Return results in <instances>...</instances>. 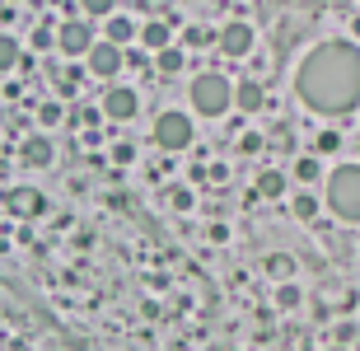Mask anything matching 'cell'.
Instances as JSON below:
<instances>
[{"label": "cell", "mask_w": 360, "mask_h": 351, "mask_svg": "<svg viewBox=\"0 0 360 351\" xmlns=\"http://www.w3.org/2000/svg\"><path fill=\"white\" fill-rule=\"evenodd\" d=\"M295 94L304 98V108L323 117L351 113L360 103V47L347 38L319 42L295 70Z\"/></svg>", "instance_id": "1"}, {"label": "cell", "mask_w": 360, "mask_h": 351, "mask_svg": "<svg viewBox=\"0 0 360 351\" xmlns=\"http://www.w3.org/2000/svg\"><path fill=\"white\" fill-rule=\"evenodd\" d=\"M253 197H262V202H281L285 197V174L281 169H262L253 183Z\"/></svg>", "instance_id": "14"}, {"label": "cell", "mask_w": 360, "mask_h": 351, "mask_svg": "<svg viewBox=\"0 0 360 351\" xmlns=\"http://www.w3.org/2000/svg\"><path fill=\"white\" fill-rule=\"evenodd\" d=\"M14 66H19V42H14L10 33H0V75L14 70Z\"/></svg>", "instance_id": "17"}, {"label": "cell", "mask_w": 360, "mask_h": 351, "mask_svg": "<svg viewBox=\"0 0 360 351\" xmlns=\"http://www.w3.org/2000/svg\"><path fill=\"white\" fill-rule=\"evenodd\" d=\"M19 160H24V169H47L56 160V146L47 136H28L24 146H19Z\"/></svg>", "instance_id": "9"}, {"label": "cell", "mask_w": 360, "mask_h": 351, "mask_svg": "<svg viewBox=\"0 0 360 351\" xmlns=\"http://www.w3.org/2000/svg\"><path fill=\"white\" fill-rule=\"evenodd\" d=\"M314 146H319V155H337V150H342V132H333V127H328V132H319V141H314Z\"/></svg>", "instance_id": "21"}, {"label": "cell", "mask_w": 360, "mask_h": 351, "mask_svg": "<svg viewBox=\"0 0 360 351\" xmlns=\"http://www.w3.org/2000/svg\"><path fill=\"white\" fill-rule=\"evenodd\" d=\"M136 113H141V94L136 89H127V84H112L103 94V117L108 122H131Z\"/></svg>", "instance_id": "6"}, {"label": "cell", "mask_w": 360, "mask_h": 351, "mask_svg": "<svg viewBox=\"0 0 360 351\" xmlns=\"http://www.w3.org/2000/svg\"><path fill=\"white\" fill-rule=\"evenodd\" d=\"M267 276H271V281H290V276H295V257L290 253H271L267 257Z\"/></svg>", "instance_id": "15"}, {"label": "cell", "mask_w": 360, "mask_h": 351, "mask_svg": "<svg viewBox=\"0 0 360 351\" xmlns=\"http://www.w3.org/2000/svg\"><path fill=\"white\" fill-rule=\"evenodd\" d=\"M328 211L347 225H360V164H337L328 174Z\"/></svg>", "instance_id": "2"}, {"label": "cell", "mask_w": 360, "mask_h": 351, "mask_svg": "<svg viewBox=\"0 0 360 351\" xmlns=\"http://www.w3.org/2000/svg\"><path fill=\"white\" fill-rule=\"evenodd\" d=\"M295 216H300V220H314V216H319V202H314L309 192H300V197H295Z\"/></svg>", "instance_id": "22"}, {"label": "cell", "mask_w": 360, "mask_h": 351, "mask_svg": "<svg viewBox=\"0 0 360 351\" xmlns=\"http://www.w3.org/2000/svg\"><path fill=\"white\" fill-rule=\"evenodd\" d=\"M169 202H174V211H192V192H187V188H174V192H169Z\"/></svg>", "instance_id": "25"}, {"label": "cell", "mask_w": 360, "mask_h": 351, "mask_svg": "<svg viewBox=\"0 0 360 351\" xmlns=\"http://www.w3.org/2000/svg\"><path fill=\"white\" fill-rule=\"evenodd\" d=\"M5 206H10L14 216H42V211H47V202H42V192H33V188H19V192H10V197H5Z\"/></svg>", "instance_id": "13"}, {"label": "cell", "mask_w": 360, "mask_h": 351, "mask_svg": "<svg viewBox=\"0 0 360 351\" xmlns=\"http://www.w3.org/2000/svg\"><path fill=\"white\" fill-rule=\"evenodd\" d=\"M84 61H89V75H98V80H112L127 56H122V47H112V42L98 38V42L89 47V56H84Z\"/></svg>", "instance_id": "7"}, {"label": "cell", "mask_w": 360, "mask_h": 351, "mask_svg": "<svg viewBox=\"0 0 360 351\" xmlns=\"http://www.w3.org/2000/svg\"><path fill=\"white\" fill-rule=\"evenodd\" d=\"M112 160H117V164H131L136 160V146H127V141H122V146H112Z\"/></svg>", "instance_id": "27"}, {"label": "cell", "mask_w": 360, "mask_h": 351, "mask_svg": "<svg viewBox=\"0 0 360 351\" xmlns=\"http://www.w3.org/2000/svg\"><path fill=\"white\" fill-rule=\"evenodd\" d=\"M80 10L89 19H108V14H117V0H80Z\"/></svg>", "instance_id": "20"}, {"label": "cell", "mask_w": 360, "mask_h": 351, "mask_svg": "<svg viewBox=\"0 0 360 351\" xmlns=\"http://www.w3.org/2000/svg\"><path fill=\"white\" fill-rule=\"evenodd\" d=\"M155 66H160L164 75H178V70H183V47H164V52H155Z\"/></svg>", "instance_id": "16"}, {"label": "cell", "mask_w": 360, "mask_h": 351, "mask_svg": "<svg viewBox=\"0 0 360 351\" xmlns=\"http://www.w3.org/2000/svg\"><path fill=\"white\" fill-rule=\"evenodd\" d=\"M328 351H347V347H328Z\"/></svg>", "instance_id": "30"}, {"label": "cell", "mask_w": 360, "mask_h": 351, "mask_svg": "<svg viewBox=\"0 0 360 351\" xmlns=\"http://www.w3.org/2000/svg\"><path fill=\"white\" fill-rule=\"evenodd\" d=\"M351 338H356V328H351V324H342V328H337V347H347Z\"/></svg>", "instance_id": "29"}, {"label": "cell", "mask_w": 360, "mask_h": 351, "mask_svg": "<svg viewBox=\"0 0 360 351\" xmlns=\"http://www.w3.org/2000/svg\"><path fill=\"white\" fill-rule=\"evenodd\" d=\"M276 309H300V286H295V281L276 286Z\"/></svg>", "instance_id": "18"}, {"label": "cell", "mask_w": 360, "mask_h": 351, "mask_svg": "<svg viewBox=\"0 0 360 351\" xmlns=\"http://www.w3.org/2000/svg\"><path fill=\"white\" fill-rule=\"evenodd\" d=\"M234 108L262 113V108H267V89H262L257 80H239V84H234Z\"/></svg>", "instance_id": "12"}, {"label": "cell", "mask_w": 360, "mask_h": 351, "mask_svg": "<svg viewBox=\"0 0 360 351\" xmlns=\"http://www.w3.org/2000/svg\"><path fill=\"white\" fill-rule=\"evenodd\" d=\"M183 42H187V47H206V42H211V33H206V28H183Z\"/></svg>", "instance_id": "23"}, {"label": "cell", "mask_w": 360, "mask_h": 351, "mask_svg": "<svg viewBox=\"0 0 360 351\" xmlns=\"http://www.w3.org/2000/svg\"><path fill=\"white\" fill-rule=\"evenodd\" d=\"M215 42H220V52H225V56H248L257 38H253V28L243 24V19H234V24H225L220 33H215Z\"/></svg>", "instance_id": "8"}, {"label": "cell", "mask_w": 360, "mask_h": 351, "mask_svg": "<svg viewBox=\"0 0 360 351\" xmlns=\"http://www.w3.org/2000/svg\"><path fill=\"white\" fill-rule=\"evenodd\" d=\"M33 47H56V28H52V24H42L38 33H33Z\"/></svg>", "instance_id": "24"}, {"label": "cell", "mask_w": 360, "mask_h": 351, "mask_svg": "<svg viewBox=\"0 0 360 351\" xmlns=\"http://www.w3.org/2000/svg\"><path fill=\"white\" fill-rule=\"evenodd\" d=\"M94 24L89 19H66V24L56 28V52L61 56H89V47H94Z\"/></svg>", "instance_id": "5"}, {"label": "cell", "mask_w": 360, "mask_h": 351, "mask_svg": "<svg viewBox=\"0 0 360 351\" xmlns=\"http://www.w3.org/2000/svg\"><path fill=\"white\" fill-rule=\"evenodd\" d=\"M38 122H42V127H56V122H61V108H56V103H42V108H38Z\"/></svg>", "instance_id": "26"}, {"label": "cell", "mask_w": 360, "mask_h": 351, "mask_svg": "<svg viewBox=\"0 0 360 351\" xmlns=\"http://www.w3.org/2000/svg\"><path fill=\"white\" fill-rule=\"evenodd\" d=\"M141 47H146V52H164V47H174V24H164V19L141 24Z\"/></svg>", "instance_id": "11"}, {"label": "cell", "mask_w": 360, "mask_h": 351, "mask_svg": "<svg viewBox=\"0 0 360 351\" xmlns=\"http://www.w3.org/2000/svg\"><path fill=\"white\" fill-rule=\"evenodd\" d=\"M323 174V164H319V155H304V160L295 164V178H300V183H314V178Z\"/></svg>", "instance_id": "19"}, {"label": "cell", "mask_w": 360, "mask_h": 351, "mask_svg": "<svg viewBox=\"0 0 360 351\" xmlns=\"http://www.w3.org/2000/svg\"><path fill=\"white\" fill-rule=\"evenodd\" d=\"M141 38V28L127 19V14H108L103 19V42H112V47H127V42Z\"/></svg>", "instance_id": "10"}, {"label": "cell", "mask_w": 360, "mask_h": 351, "mask_svg": "<svg viewBox=\"0 0 360 351\" xmlns=\"http://www.w3.org/2000/svg\"><path fill=\"white\" fill-rule=\"evenodd\" d=\"M155 146L160 150H187L192 146V117L187 113H160L155 117Z\"/></svg>", "instance_id": "4"}, {"label": "cell", "mask_w": 360, "mask_h": 351, "mask_svg": "<svg viewBox=\"0 0 360 351\" xmlns=\"http://www.w3.org/2000/svg\"><path fill=\"white\" fill-rule=\"evenodd\" d=\"M257 146H262V136H257V132H248V136H243V141H239V150H248V155H253Z\"/></svg>", "instance_id": "28"}, {"label": "cell", "mask_w": 360, "mask_h": 351, "mask_svg": "<svg viewBox=\"0 0 360 351\" xmlns=\"http://www.w3.org/2000/svg\"><path fill=\"white\" fill-rule=\"evenodd\" d=\"M187 98H192V108H197L201 117H225V113L234 108V84H229L225 75L206 70V75H197V80H192Z\"/></svg>", "instance_id": "3"}, {"label": "cell", "mask_w": 360, "mask_h": 351, "mask_svg": "<svg viewBox=\"0 0 360 351\" xmlns=\"http://www.w3.org/2000/svg\"><path fill=\"white\" fill-rule=\"evenodd\" d=\"M0 150H5V141H0Z\"/></svg>", "instance_id": "31"}]
</instances>
